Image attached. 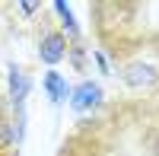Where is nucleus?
<instances>
[{
    "label": "nucleus",
    "instance_id": "1",
    "mask_svg": "<svg viewBox=\"0 0 159 156\" xmlns=\"http://www.w3.org/2000/svg\"><path fill=\"white\" fill-rule=\"evenodd\" d=\"M61 54H64V38L57 32H51L45 42H42V57L48 64H54V61H61Z\"/></svg>",
    "mask_w": 159,
    "mask_h": 156
}]
</instances>
